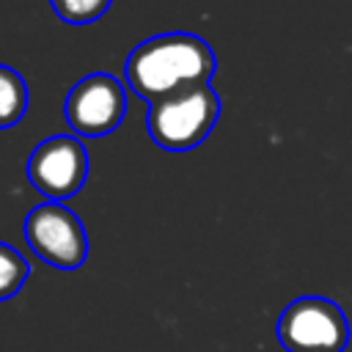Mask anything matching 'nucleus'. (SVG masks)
Returning a JSON list of instances; mask_svg holds the SVG:
<instances>
[{"label":"nucleus","mask_w":352,"mask_h":352,"mask_svg":"<svg viewBox=\"0 0 352 352\" xmlns=\"http://www.w3.org/2000/svg\"><path fill=\"white\" fill-rule=\"evenodd\" d=\"M124 85L107 72H94L77 80L63 102V116L69 126L82 138H102L113 132L124 121Z\"/></svg>","instance_id":"39448f33"},{"label":"nucleus","mask_w":352,"mask_h":352,"mask_svg":"<svg viewBox=\"0 0 352 352\" xmlns=\"http://www.w3.org/2000/svg\"><path fill=\"white\" fill-rule=\"evenodd\" d=\"M25 170L41 195L66 201L77 195L88 179V151L74 135H52L30 151Z\"/></svg>","instance_id":"423d86ee"},{"label":"nucleus","mask_w":352,"mask_h":352,"mask_svg":"<svg viewBox=\"0 0 352 352\" xmlns=\"http://www.w3.org/2000/svg\"><path fill=\"white\" fill-rule=\"evenodd\" d=\"M28 261L22 258V253L16 248H11L8 242H0V302L11 300L28 280Z\"/></svg>","instance_id":"6e6552de"},{"label":"nucleus","mask_w":352,"mask_h":352,"mask_svg":"<svg viewBox=\"0 0 352 352\" xmlns=\"http://www.w3.org/2000/svg\"><path fill=\"white\" fill-rule=\"evenodd\" d=\"M25 242L41 261L58 270H77L88 258L82 220L60 201H47L28 212Z\"/></svg>","instance_id":"20e7f679"},{"label":"nucleus","mask_w":352,"mask_h":352,"mask_svg":"<svg viewBox=\"0 0 352 352\" xmlns=\"http://www.w3.org/2000/svg\"><path fill=\"white\" fill-rule=\"evenodd\" d=\"M52 11L69 25H88L104 16L113 0H50Z\"/></svg>","instance_id":"1a4fd4ad"},{"label":"nucleus","mask_w":352,"mask_h":352,"mask_svg":"<svg viewBox=\"0 0 352 352\" xmlns=\"http://www.w3.org/2000/svg\"><path fill=\"white\" fill-rule=\"evenodd\" d=\"M28 110V85L22 74L0 63V129L16 126Z\"/></svg>","instance_id":"0eeeda50"},{"label":"nucleus","mask_w":352,"mask_h":352,"mask_svg":"<svg viewBox=\"0 0 352 352\" xmlns=\"http://www.w3.org/2000/svg\"><path fill=\"white\" fill-rule=\"evenodd\" d=\"M214 52L195 33H160L140 41L124 63V80L143 102H157L176 91L209 85Z\"/></svg>","instance_id":"f257e3e1"},{"label":"nucleus","mask_w":352,"mask_h":352,"mask_svg":"<svg viewBox=\"0 0 352 352\" xmlns=\"http://www.w3.org/2000/svg\"><path fill=\"white\" fill-rule=\"evenodd\" d=\"M278 341L286 352H344L349 322L330 297L305 294L280 311Z\"/></svg>","instance_id":"7ed1b4c3"},{"label":"nucleus","mask_w":352,"mask_h":352,"mask_svg":"<svg viewBox=\"0 0 352 352\" xmlns=\"http://www.w3.org/2000/svg\"><path fill=\"white\" fill-rule=\"evenodd\" d=\"M220 118V99L212 85L176 91L148 104L146 129L165 151H190L201 146Z\"/></svg>","instance_id":"f03ea898"}]
</instances>
